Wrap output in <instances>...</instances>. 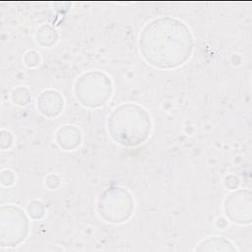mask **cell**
Masks as SVG:
<instances>
[{"label": "cell", "instance_id": "6da1fadb", "mask_svg": "<svg viewBox=\"0 0 252 252\" xmlns=\"http://www.w3.org/2000/svg\"><path fill=\"white\" fill-rule=\"evenodd\" d=\"M192 37L187 26L170 17L148 23L141 36V49L149 62L157 66L182 64L190 56Z\"/></svg>", "mask_w": 252, "mask_h": 252}]
</instances>
